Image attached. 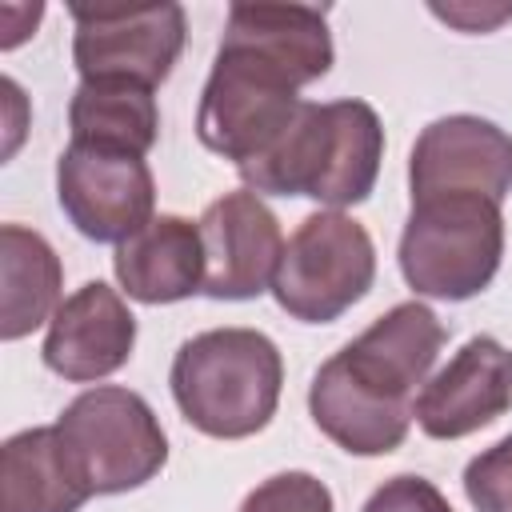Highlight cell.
<instances>
[{
	"label": "cell",
	"instance_id": "obj_21",
	"mask_svg": "<svg viewBox=\"0 0 512 512\" xmlns=\"http://www.w3.org/2000/svg\"><path fill=\"white\" fill-rule=\"evenodd\" d=\"M464 496L476 512H512V436L468 460Z\"/></svg>",
	"mask_w": 512,
	"mask_h": 512
},
{
	"label": "cell",
	"instance_id": "obj_9",
	"mask_svg": "<svg viewBox=\"0 0 512 512\" xmlns=\"http://www.w3.org/2000/svg\"><path fill=\"white\" fill-rule=\"evenodd\" d=\"M200 244H204V296L212 300H252L272 288L284 236L280 220L256 192H224L204 208Z\"/></svg>",
	"mask_w": 512,
	"mask_h": 512
},
{
	"label": "cell",
	"instance_id": "obj_7",
	"mask_svg": "<svg viewBox=\"0 0 512 512\" xmlns=\"http://www.w3.org/2000/svg\"><path fill=\"white\" fill-rule=\"evenodd\" d=\"M56 196L64 216L88 240L124 244L156 220V184L144 156L116 148L68 144L56 160Z\"/></svg>",
	"mask_w": 512,
	"mask_h": 512
},
{
	"label": "cell",
	"instance_id": "obj_10",
	"mask_svg": "<svg viewBox=\"0 0 512 512\" xmlns=\"http://www.w3.org/2000/svg\"><path fill=\"white\" fill-rule=\"evenodd\" d=\"M512 408V352L496 336H472L416 396L412 416L432 440H460Z\"/></svg>",
	"mask_w": 512,
	"mask_h": 512
},
{
	"label": "cell",
	"instance_id": "obj_12",
	"mask_svg": "<svg viewBox=\"0 0 512 512\" xmlns=\"http://www.w3.org/2000/svg\"><path fill=\"white\" fill-rule=\"evenodd\" d=\"M440 348H444V324L436 320V312L428 304L408 300V304H396L392 312H384L368 332H360L336 356L368 388L412 404V392H416V384H428V372H432Z\"/></svg>",
	"mask_w": 512,
	"mask_h": 512
},
{
	"label": "cell",
	"instance_id": "obj_6",
	"mask_svg": "<svg viewBox=\"0 0 512 512\" xmlns=\"http://www.w3.org/2000/svg\"><path fill=\"white\" fill-rule=\"evenodd\" d=\"M72 60L84 80H168L184 48L180 4H72Z\"/></svg>",
	"mask_w": 512,
	"mask_h": 512
},
{
	"label": "cell",
	"instance_id": "obj_14",
	"mask_svg": "<svg viewBox=\"0 0 512 512\" xmlns=\"http://www.w3.org/2000/svg\"><path fill=\"white\" fill-rule=\"evenodd\" d=\"M224 48L252 52L272 64L296 88L320 80L332 68V36L320 8L308 4H232L224 24Z\"/></svg>",
	"mask_w": 512,
	"mask_h": 512
},
{
	"label": "cell",
	"instance_id": "obj_13",
	"mask_svg": "<svg viewBox=\"0 0 512 512\" xmlns=\"http://www.w3.org/2000/svg\"><path fill=\"white\" fill-rule=\"evenodd\" d=\"M308 412L316 428L352 456H388L404 444L412 404L392 400L348 372L340 356L324 360L308 388Z\"/></svg>",
	"mask_w": 512,
	"mask_h": 512
},
{
	"label": "cell",
	"instance_id": "obj_4",
	"mask_svg": "<svg viewBox=\"0 0 512 512\" xmlns=\"http://www.w3.org/2000/svg\"><path fill=\"white\" fill-rule=\"evenodd\" d=\"M376 280V248L360 220L344 212H312L284 244L272 296L304 324H332Z\"/></svg>",
	"mask_w": 512,
	"mask_h": 512
},
{
	"label": "cell",
	"instance_id": "obj_22",
	"mask_svg": "<svg viewBox=\"0 0 512 512\" xmlns=\"http://www.w3.org/2000/svg\"><path fill=\"white\" fill-rule=\"evenodd\" d=\"M364 512H452V504L424 476H392L368 496Z\"/></svg>",
	"mask_w": 512,
	"mask_h": 512
},
{
	"label": "cell",
	"instance_id": "obj_20",
	"mask_svg": "<svg viewBox=\"0 0 512 512\" xmlns=\"http://www.w3.org/2000/svg\"><path fill=\"white\" fill-rule=\"evenodd\" d=\"M240 512H332V492L312 472H280L256 484Z\"/></svg>",
	"mask_w": 512,
	"mask_h": 512
},
{
	"label": "cell",
	"instance_id": "obj_3",
	"mask_svg": "<svg viewBox=\"0 0 512 512\" xmlns=\"http://www.w3.org/2000/svg\"><path fill=\"white\" fill-rule=\"evenodd\" d=\"M56 432L92 496L140 488L168 460V440L148 400L116 384L80 392L60 412Z\"/></svg>",
	"mask_w": 512,
	"mask_h": 512
},
{
	"label": "cell",
	"instance_id": "obj_2",
	"mask_svg": "<svg viewBox=\"0 0 512 512\" xmlns=\"http://www.w3.org/2000/svg\"><path fill=\"white\" fill-rule=\"evenodd\" d=\"M500 256V204L480 196H440L412 204L400 236V272L416 296L468 300L492 284Z\"/></svg>",
	"mask_w": 512,
	"mask_h": 512
},
{
	"label": "cell",
	"instance_id": "obj_11",
	"mask_svg": "<svg viewBox=\"0 0 512 512\" xmlns=\"http://www.w3.org/2000/svg\"><path fill=\"white\" fill-rule=\"evenodd\" d=\"M132 348H136V316L128 312L124 296L104 280H88L48 320V336L40 352L56 376L88 384L120 372Z\"/></svg>",
	"mask_w": 512,
	"mask_h": 512
},
{
	"label": "cell",
	"instance_id": "obj_16",
	"mask_svg": "<svg viewBox=\"0 0 512 512\" xmlns=\"http://www.w3.org/2000/svg\"><path fill=\"white\" fill-rule=\"evenodd\" d=\"M92 488L68 460L56 424L28 428L0 448V512H80Z\"/></svg>",
	"mask_w": 512,
	"mask_h": 512
},
{
	"label": "cell",
	"instance_id": "obj_1",
	"mask_svg": "<svg viewBox=\"0 0 512 512\" xmlns=\"http://www.w3.org/2000/svg\"><path fill=\"white\" fill-rule=\"evenodd\" d=\"M168 384L192 428L216 440H244L272 420L284 360L256 328H212L180 344Z\"/></svg>",
	"mask_w": 512,
	"mask_h": 512
},
{
	"label": "cell",
	"instance_id": "obj_23",
	"mask_svg": "<svg viewBox=\"0 0 512 512\" xmlns=\"http://www.w3.org/2000/svg\"><path fill=\"white\" fill-rule=\"evenodd\" d=\"M432 16L456 24L460 32H488L504 20H512V4L500 8H476V4H432Z\"/></svg>",
	"mask_w": 512,
	"mask_h": 512
},
{
	"label": "cell",
	"instance_id": "obj_5",
	"mask_svg": "<svg viewBox=\"0 0 512 512\" xmlns=\"http://www.w3.org/2000/svg\"><path fill=\"white\" fill-rule=\"evenodd\" d=\"M300 104L304 100L296 96V84L288 76H280L272 64L256 60L252 52L220 44L212 76L200 96L196 136L208 152L240 168L264 156L284 136Z\"/></svg>",
	"mask_w": 512,
	"mask_h": 512
},
{
	"label": "cell",
	"instance_id": "obj_18",
	"mask_svg": "<svg viewBox=\"0 0 512 512\" xmlns=\"http://www.w3.org/2000/svg\"><path fill=\"white\" fill-rule=\"evenodd\" d=\"M72 144H96L144 156L156 144L160 112L148 84L136 80H80L68 104Z\"/></svg>",
	"mask_w": 512,
	"mask_h": 512
},
{
	"label": "cell",
	"instance_id": "obj_17",
	"mask_svg": "<svg viewBox=\"0 0 512 512\" xmlns=\"http://www.w3.org/2000/svg\"><path fill=\"white\" fill-rule=\"evenodd\" d=\"M0 276H4V300H0L4 340H20L56 316L64 268L40 232L20 224L0 228Z\"/></svg>",
	"mask_w": 512,
	"mask_h": 512
},
{
	"label": "cell",
	"instance_id": "obj_15",
	"mask_svg": "<svg viewBox=\"0 0 512 512\" xmlns=\"http://www.w3.org/2000/svg\"><path fill=\"white\" fill-rule=\"evenodd\" d=\"M112 272L140 304H176L204 288L200 224L184 216H156L148 228L116 244Z\"/></svg>",
	"mask_w": 512,
	"mask_h": 512
},
{
	"label": "cell",
	"instance_id": "obj_8",
	"mask_svg": "<svg viewBox=\"0 0 512 512\" xmlns=\"http://www.w3.org/2000/svg\"><path fill=\"white\" fill-rule=\"evenodd\" d=\"M412 204L440 196H480L500 204L512 192V136L480 116L432 120L408 156Z\"/></svg>",
	"mask_w": 512,
	"mask_h": 512
},
{
	"label": "cell",
	"instance_id": "obj_19",
	"mask_svg": "<svg viewBox=\"0 0 512 512\" xmlns=\"http://www.w3.org/2000/svg\"><path fill=\"white\" fill-rule=\"evenodd\" d=\"M328 116H332V152L316 200L328 208H348L368 200L376 188L384 160V128L376 108L364 100H332Z\"/></svg>",
	"mask_w": 512,
	"mask_h": 512
}]
</instances>
